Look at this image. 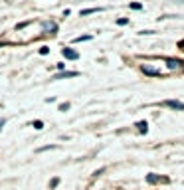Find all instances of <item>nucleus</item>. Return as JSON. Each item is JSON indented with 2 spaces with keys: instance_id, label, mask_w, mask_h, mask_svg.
Returning a JSON list of instances; mask_svg holds the SVG:
<instances>
[{
  "instance_id": "1",
  "label": "nucleus",
  "mask_w": 184,
  "mask_h": 190,
  "mask_svg": "<svg viewBox=\"0 0 184 190\" xmlns=\"http://www.w3.org/2000/svg\"><path fill=\"white\" fill-rule=\"evenodd\" d=\"M164 105L170 107V109H176V111H184V103H180V101H176V99H166Z\"/></svg>"
},
{
  "instance_id": "2",
  "label": "nucleus",
  "mask_w": 184,
  "mask_h": 190,
  "mask_svg": "<svg viewBox=\"0 0 184 190\" xmlns=\"http://www.w3.org/2000/svg\"><path fill=\"white\" fill-rule=\"evenodd\" d=\"M61 54H64L68 60H77V58H79V54L75 52V50H72V48H64V50H61Z\"/></svg>"
},
{
  "instance_id": "3",
  "label": "nucleus",
  "mask_w": 184,
  "mask_h": 190,
  "mask_svg": "<svg viewBox=\"0 0 184 190\" xmlns=\"http://www.w3.org/2000/svg\"><path fill=\"white\" fill-rule=\"evenodd\" d=\"M79 71H61V73H57L53 79H64V77H77Z\"/></svg>"
},
{
  "instance_id": "4",
  "label": "nucleus",
  "mask_w": 184,
  "mask_h": 190,
  "mask_svg": "<svg viewBox=\"0 0 184 190\" xmlns=\"http://www.w3.org/2000/svg\"><path fill=\"white\" fill-rule=\"evenodd\" d=\"M168 178H160V176H156V174H149L147 176V182H150V184H156V182H166Z\"/></svg>"
},
{
  "instance_id": "5",
  "label": "nucleus",
  "mask_w": 184,
  "mask_h": 190,
  "mask_svg": "<svg viewBox=\"0 0 184 190\" xmlns=\"http://www.w3.org/2000/svg\"><path fill=\"white\" fill-rule=\"evenodd\" d=\"M137 127H139V131H141V133H147V131H149V123H147V121H141V123L139 125H137Z\"/></svg>"
},
{
  "instance_id": "6",
  "label": "nucleus",
  "mask_w": 184,
  "mask_h": 190,
  "mask_svg": "<svg viewBox=\"0 0 184 190\" xmlns=\"http://www.w3.org/2000/svg\"><path fill=\"white\" fill-rule=\"evenodd\" d=\"M180 63H182V61H178V60H172V58H168V60H166V65H168V67H178Z\"/></svg>"
},
{
  "instance_id": "7",
  "label": "nucleus",
  "mask_w": 184,
  "mask_h": 190,
  "mask_svg": "<svg viewBox=\"0 0 184 190\" xmlns=\"http://www.w3.org/2000/svg\"><path fill=\"white\" fill-rule=\"evenodd\" d=\"M103 8H89V10H81V16H89V14H93V12H101Z\"/></svg>"
},
{
  "instance_id": "8",
  "label": "nucleus",
  "mask_w": 184,
  "mask_h": 190,
  "mask_svg": "<svg viewBox=\"0 0 184 190\" xmlns=\"http://www.w3.org/2000/svg\"><path fill=\"white\" fill-rule=\"evenodd\" d=\"M131 8H133V10H141L143 4H141V2H131Z\"/></svg>"
},
{
  "instance_id": "9",
  "label": "nucleus",
  "mask_w": 184,
  "mask_h": 190,
  "mask_svg": "<svg viewBox=\"0 0 184 190\" xmlns=\"http://www.w3.org/2000/svg\"><path fill=\"white\" fill-rule=\"evenodd\" d=\"M32 125H34V129H44V123H42V121H34Z\"/></svg>"
},
{
  "instance_id": "10",
  "label": "nucleus",
  "mask_w": 184,
  "mask_h": 190,
  "mask_svg": "<svg viewBox=\"0 0 184 190\" xmlns=\"http://www.w3.org/2000/svg\"><path fill=\"white\" fill-rule=\"evenodd\" d=\"M68 109H69V103H61L60 105V111H68Z\"/></svg>"
},
{
  "instance_id": "11",
  "label": "nucleus",
  "mask_w": 184,
  "mask_h": 190,
  "mask_svg": "<svg viewBox=\"0 0 184 190\" xmlns=\"http://www.w3.org/2000/svg\"><path fill=\"white\" fill-rule=\"evenodd\" d=\"M127 22H129L127 18H119V20H117V24H121V26H125V24H127Z\"/></svg>"
},
{
  "instance_id": "12",
  "label": "nucleus",
  "mask_w": 184,
  "mask_h": 190,
  "mask_svg": "<svg viewBox=\"0 0 184 190\" xmlns=\"http://www.w3.org/2000/svg\"><path fill=\"white\" fill-rule=\"evenodd\" d=\"M91 36H79V38H75V42H83V40H89Z\"/></svg>"
},
{
  "instance_id": "13",
  "label": "nucleus",
  "mask_w": 184,
  "mask_h": 190,
  "mask_svg": "<svg viewBox=\"0 0 184 190\" xmlns=\"http://www.w3.org/2000/svg\"><path fill=\"white\" fill-rule=\"evenodd\" d=\"M57 182H60V178H52V182H50V186H52V188H53V186H56V184H57Z\"/></svg>"
},
{
  "instance_id": "14",
  "label": "nucleus",
  "mask_w": 184,
  "mask_h": 190,
  "mask_svg": "<svg viewBox=\"0 0 184 190\" xmlns=\"http://www.w3.org/2000/svg\"><path fill=\"white\" fill-rule=\"evenodd\" d=\"M48 52H50V50L46 48V46H44V48H40V54H44V56H46V54H48Z\"/></svg>"
},
{
  "instance_id": "15",
  "label": "nucleus",
  "mask_w": 184,
  "mask_h": 190,
  "mask_svg": "<svg viewBox=\"0 0 184 190\" xmlns=\"http://www.w3.org/2000/svg\"><path fill=\"white\" fill-rule=\"evenodd\" d=\"M6 123V119H0V131H2V125Z\"/></svg>"
}]
</instances>
